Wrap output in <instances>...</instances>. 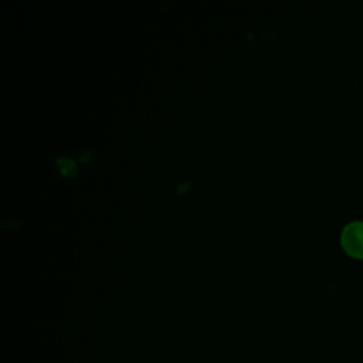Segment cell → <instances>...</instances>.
Returning <instances> with one entry per match:
<instances>
[{
  "mask_svg": "<svg viewBox=\"0 0 363 363\" xmlns=\"http://www.w3.org/2000/svg\"><path fill=\"white\" fill-rule=\"evenodd\" d=\"M340 242L349 255L363 259V220L347 223L342 228Z\"/></svg>",
  "mask_w": 363,
  "mask_h": 363,
  "instance_id": "cell-1",
  "label": "cell"
}]
</instances>
